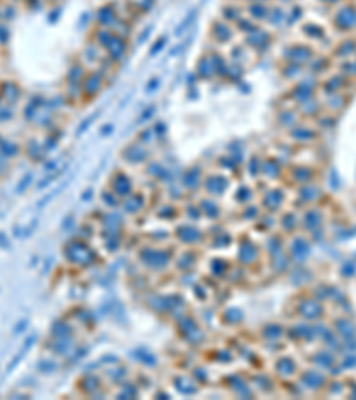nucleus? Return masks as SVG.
<instances>
[{
	"mask_svg": "<svg viewBox=\"0 0 356 400\" xmlns=\"http://www.w3.org/2000/svg\"><path fill=\"white\" fill-rule=\"evenodd\" d=\"M129 148L132 149V153H130L129 149L123 151V157H125V160H129V162L139 164V162H144V160L148 159V151H146V148L141 143H134V144H130Z\"/></svg>",
	"mask_w": 356,
	"mask_h": 400,
	"instance_id": "1",
	"label": "nucleus"
},
{
	"mask_svg": "<svg viewBox=\"0 0 356 400\" xmlns=\"http://www.w3.org/2000/svg\"><path fill=\"white\" fill-rule=\"evenodd\" d=\"M82 89H84L88 95H93L95 96L96 93L102 89V75L100 73H91V75H88L86 77V80L82 82Z\"/></svg>",
	"mask_w": 356,
	"mask_h": 400,
	"instance_id": "2",
	"label": "nucleus"
},
{
	"mask_svg": "<svg viewBox=\"0 0 356 400\" xmlns=\"http://www.w3.org/2000/svg\"><path fill=\"white\" fill-rule=\"evenodd\" d=\"M111 185H112V189H114L116 192L123 194V196H125L127 192H130V190H132V182H130V178L127 176L125 173H118V174H116V176L112 178Z\"/></svg>",
	"mask_w": 356,
	"mask_h": 400,
	"instance_id": "3",
	"label": "nucleus"
},
{
	"mask_svg": "<svg viewBox=\"0 0 356 400\" xmlns=\"http://www.w3.org/2000/svg\"><path fill=\"white\" fill-rule=\"evenodd\" d=\"M106 52L111 55L112 61H118L119 57L125 55V39H121L119 36H114V39L109 43V47L106 48Z\"/></svg>",
	"mask_w": 356,
	"mask_h": 400,
	"instance_id": "4",
	"label": "nucleus"
},
{
	"mask_svg": "<svg viewBox=\"0 0 356 400\" xmlns=\"http://www.w3.org/2000/svg\"><path fill=\"white\" fill-rule=\"evenodd\" d=\"M96 14H98V16H96V18H98L100 25H102V27H106V29L111 27L112 21L116 20V13H114V11H112V7H111V6H103L102 9H100Z\"/></svg>",
	"mask_w": 356,
	"mask_h": 400,
	"instance_id": "5",
	"label": "nucleus"
},
{
	"mask_svg": "<svg viewBox=\"0 0 356 400\" xmlns=\"http://www.w3.org/2000/svg\"><path fill=\"white\" fill-rule=\"evenodd\" d=\"M212 32L214 34H217V41L219 43H223V41H228L232 37V34H234V31H232L228 25H224V24H216L214 25V29H212Z\"/></svg>",
	"mask_w": 356,
	"mask_h": 400,
	"instance_id": "6",
	"label": "nucleus"
},
{
	"mask_svg": "<svg viewBox=\"0 0 356 400\" xmlns=\"http://www.w3.org/2000/svg\"><path fill=\"white\" fill-rule=\"evenodd\" d=\"M162 43H166V39H159V41H157V45H155V47H153L152 54H157V52H159L160 48H162Z\"/></svg>",
	"mask_w": 356,
	"mask_h": 400,
	"instance_id": "7",
	"label": "nucleus"
},
{
	"mask_svg": "<svg viewBox=\"0 0 356 400\" xmlns=\"http://www.w3.org/2000/svg\"><path fill=\"white\" fill-rule=\"evenodd\" d=\"M251 4H265L267 0H249Z\"/></svg>",
	"mask_w": 356,
	"mask_h": 400,
	"instance_id": "8",
	"label": "nucleus"
}]
</instances>
